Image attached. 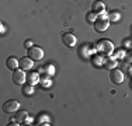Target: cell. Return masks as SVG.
Here are the masks:
<instances>
[{"instance_id":"5","label":"cell","mask_w":132,"mask_h":126,"mask_svg":"<svg viewBox=\"0 0 132 126\" xmlns=\"http://www.w3.org/2000/svg\"><path fill=\"white\" fill-rule=\"evenodd\" d=\"M108 27H110V20L108 18H105V20L97 18L96 23H94V30H96L97 32H104V31L108 30Z\"/></svg>"},{"instance_id":"6","label":"cell","mask_w":132,"mask_h":126,"mask_svg":"<svg viewBox=\"0 0 132 126\" xmlns=\"http://www.w3.org/2000/svg\"><path fill=\"white\" fill-rule=\"evenodd\" d=\"M28 56H30L32 60H41L44 58V50L39 46H32V48L28 49Z\"/></svg>"},{"instance_id":"17","label":"cell","mask_w":132,"mask_h":126,"mask_svg":"<svg viewBox=\"0 0 132 126\" xmlns=\"http://www.w3.org/2000/svg\"><path fill=\"white\" fill-rule=\"evenodd\" d=\"M97 17H98V14H96V13L92 11V13H89V14L86 15V20L89 21V23H93L94 24V23H96V20H97Z\"/></svg>"},{"instance_id":"23","label":"cell","mask_w":132,"mask_h":126,"mask_svg":"<svg viewBox=\"0 0 132 126\" xmlns=\"http://www.w3.org/2000/svg\"><path fill=\"white\" fill-rule=\"evenodd\" d=\"M131 88H132V81H131Z\"/></svg>"},{"instance_id":"12","label":"cell","mask_w":132,"mask_h":126,"mask_svg":"<svg viewBox=\"0 0 132 126\" xmlns=\"http://www.w3.org/2000/svg\"><path fill=\"white\" fill-rule=\"evenodd\" d=\"M39 71L44 73V74H48V77H49V76L55 74V67H53L52 65H46V66H44V67H41Z\"/></svg>"},{"instance_id":"3","label":"cell","mask_w":132,"mask_h":126,"mask_svg":"<svg viewBox=\"0 0 132 126\" xmlns=\"http://www.w3.org/2000/svg\"><path fill=\"white\" fill-rule=\"evenodd\" d=\"M13 81L14 84H17V86H21V84H24L27 81V74H26V70H23V69H17V70L13 71Z\"/></svg>"},{"instance_id":"21","label":"cell","mask_w":132,"mask_h":126,"mask_svg":"<svg viewBox=\"0 0 132 126\" xmlns=\"http://www.w3.org/2000/svg\"><path fill=\"white\" fill-rule=\"evenodd\" d=\"M4 31H6V27H4V23L2 21V28H0V32H2V34H4Z\"/></svg>"},{"instance_id":"4","label":"cell","mask_w":132,"mask_h":126,"mask_svg":"<svg viewBox=\"0 0 132 126\" xmlns=\"http://www.w3.org/2000/svg\"><path fill=\"white\" fill-rule=\"evenodd\" d=\"M62 42H63L68 48H75V46H76V42H77V38L72 32H65L63 35H62Z\"/></svg>"},{"instance_id":"9","label":"cell","mask_w":132,"mask_h":126,"mask_svg":"<svg viewBox=\"0 0 132 126\" xmlns=\"http://www.w3.org/2000/svg\"><path fill=\"white\" fill-rule=\"evenodd\" d=\"M6 66H7L9 70H17L18 66H20V62L17 60V58H14V56H10V58L6 60Z\"/></svg>"},{"instance_id":"11","label":"cell","mask_w":132,"mask_h":126,"mask_svg":"<svg viewBox=\"0 0 132 126\" xmlns=\"http://www.w3.org/2000/svg\"><path fill=\"white\" fill-rule=\"evenodd\" d=\"M27 81H28V84H37V83H39V76L37 71H31L30 74H27Z\"/></svg>"},{"instance_id":"7","label":"cell","mask_w":132,"mask_h":126,"mask_svg":"<svg viewBox=\"0 0 132 126\" xmlns=\"http://www.w3.org/2000/svg\"><path fill=\"white\" fill-rule=\"evenodd\" d=\"M110 78L114 84H121L124 81V73L118 69H112L111 73H110Z\"/></svg>"},{"instance_id":"18","label":"cell","mask_w":132,"mask_h":126,"mask_svg":"<svg viewBox=\"0 0 132 126\" xmlns=\"http://www.w3.org/2000/svg\"><path fill=\"white\" fill-rule=\"evenodd\" d=\"M39 83L42 84L44 87H49V86H51V80H49L48 77H45V78H42V80H39Z\"/></svg>"},{"instance_id":"15","label":"cell","mask_w":132,"mask_h":126,"mask_svg":"<svg viewBox=\"0 0 132 126\" xmlns=\"http://www.w3.org/2000/svg\"><path fill=\"white\" fill-rule=\"evenodd\" d=\"M28 119V112L27 111H21L17 113V116H15V121L18 122V123H23V122H26Z\"/></svg>"},{"instance_id":"8","label":"cell","mask_w":132,"mask_h":126,"mask_svg":"<svg viewBox=\"0 0 132 126\" xmlns=\"http://www.w3.org/2000/svg\"><path fill=\"white\" fill-rule=\"evenodd\" d=\"M20 67L23 69V70H31V69L34 67V60L30 58V56H24V58L20 59Z\"/></svg>"},{"instance_id":"13","label":"cell","mask_w":132,"mask_h":126,"mask_svg":"<svg viewBox=\"0 0 132 126\" xmlns=\"http://www.w3.org/2000/svg\"><path fill=\"white\" fill-rule=\"evenodd\" d=\"M104 66L107 69H114V67H117V58H110V59H105L104 60Z\"/></svg>"},{"instance_id":"2","label":"cell","mask_w":132,"mask_h":126,"mask_svg":"<svg viewBox=\"0 0 132 126\" xmlns=\"http://www.w3.org/2000/svg\"><path fill=\"white\" fill-rule=\"evenodd\" d=\"M18 109H20V102L15 101V100H9V101H6L4 105H3V111L6 113H9V115L17 112Z\"/></svg>"},{"instance_id":"20","label":"cell","mask_w":132,"mask_h":126,"mask_svg":"<svg viewBox=\"0 0 132 126\" xmlns=\"http://www.w3.org/2000/svg\"><path fill=\"white\" fill-rule=\"evenodd\" d=\"M125 52L124 50H119V52H117V56H115V58H125Z\"/></svg>"},{"instance_id":"10","label":"cell","mask_w":132,"mask_h":126,"mask_svg":"<svg viewBox=\"0 0 132 126\" xmlns=\"http://www.w3.org/2000/svg\"><path fill=\"white\" fill-rule=\"evenodd\" d=\"M104 8H105L104 3L98 2V0H96V2L92 4V11L96 13V14H101V13H104Z\"/></svg>"},{"instance_id":"19","label":"cell","mask_w":132,"mask_h":126,"mask_svg":"<svg viewBox=\"0 0 132 126\" xmlns=\"http://www.w3.org/2000/svg\"><path fill=\"white\" fill-rule=\"evenodd\" d=\"M24 46H26L27 49L32 48V46H34V41H32V39H27L26 42H24Z\"/></svg>"},{"instance_id":"22","label":"cell","mask_w":132,"mask_h":126,"mask_svg":"<svg viewBox=\"0 0 132 126\" xmlns=\"http://www.w3.org/2000/svg\"><path fill=\"white\" fill-rule=\"evenodd\" d=\"M129 74L132 76V69H129Z\"/></svg>"},{"instance_id":"1","label":"cell","mask_w":132,"mask_h":126,"mask_svg":"<svg viewBox=\"0 0 132 126\" xmlns=\"http://www.w3.org/2000/svg\"><path fill=\"white\" fill-rule=\"evenodd\" d=\"M97 50L101 52V53H104V55H110V53L114 50V43H112L110 39H101V41H98V43H97Z\"/></svg>"},{"instance_id":"16","label":"cell","mask_w":132,"mask_h":126,"mask_svg":"<svg viewBox=\"0 0 132 126\" xmlns=\"http://www.w3.org/2000/svg\"><path fill=\"white\" fill-rule=\"evenodd\" d=\"M23 93H24V95H27V97L32 95V94H34V86H32V84H28V86H26V87L23 88Z\"/></svg>"},{"instance_id":"14","label":"cell","mask_w":132,"mask_h":126,"mask_svg":"<svg viewBox=\"0 0 132 126\" xmlns=\"http://www.w3.org/2000/svg\"><path fill=\"white\" fill-rule=\"evenodd\" d=\"M108 20H110V23H117V21L121 20V13L119 11H111L108 14Z\"/></svg>"}]
</instances>
